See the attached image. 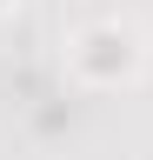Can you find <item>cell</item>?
Returning <instances> with one entry per match:
<instances>
[{
	"mask_svg": "<svg viewBox=\"0 0 153 160\" xmlns=\"http://www.w3.org/2000/svg\"><path fill=\"white\" fill-rule=\"evenodd\" d=\"M73 67H80L87 80H127L133 67H140V40H133V27H120V20H100V27H87L80 40H73Z\"/></svg>",
	"mask_w": 153,
	"mask_h": 160,
	"instance_id": "obj_1",
	"label": "cell"
},
{
	"mask_svg": "<svg viewBox=\"0 0 153 160\" xmlns=\"http://www.w3.org/2000/svg\"><path fill=\"white\" fill-rule=\"evenodd\" d=\"M0 7H7V0H0Z\"/></svg>",
	"mask_w": 153,
	"mask_h": 160,
	"instance_id": "obj_2",
	"label": "cell"
}]
</instances>
